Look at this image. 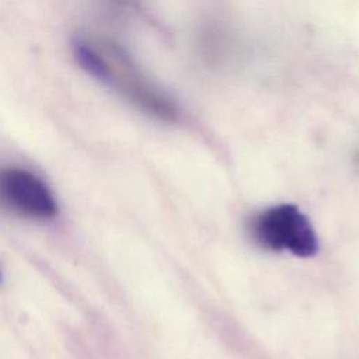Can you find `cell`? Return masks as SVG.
I'll list each match as a JSON object with an SVG mask.
<instances>
[{
  "instance_id": "4",
  "label": "cell",
  "mask_w": 359,
  "mask_h": 359,
  "mask_svg": "<svg viewBox=\"0 0 359 359\" xmlns=\"http://www.w3.org/2000/svg\"><path fill=\"white\" fill-rule=\"evenodd\" d=\"M0 280H1V276H0Z\"/></svg>"
},
{
  "instance_id": "2",
  "label": "cell",
  "mask_w": 359,
  "mask_h": 359,
  "mask_svg": "<svg viewBox=\"0 0 359 359\" xmlns=\"http://www.w3.org/2000/svg\"><path fill=\"white\" fill-rule=\"evenodd\" d=\"M248 230L265 250L286 251L294 257L309 258L318 251V237L309 217L292 203H280L257 213Z\"/></svg>"
},
{
  "instance_id": "1",
  "label": "cell",
  "mask_w": 359,
  "mask_h": 359,
  "mask_svg": "<svg viewBox=\"0 0 359 359\" xmlns=\"http://www.w3.org/2000/svg\"><path fill=\"white\" fill-rule=\"evenodd\" d=\"M72 46L74 59L88 76L122 94L136 108L161 121L178 118L172 100L142 74L121 46L86 36H77Z\"/></svg>"
},
{
  "instance_id": "3",
  "label": "cell",
  "mask_w": 359,
  "mask_h": 359,
  "mask_svg": "<svg viewBox=\"0 0 359 359\" xmlns=\"http://www.w3.org/2000/svg\"><path fill=\"white\" fill-rule=\"evenodd\" d=\"M0 209L21 219L43 222L57 215L59 205L38 174L20 165H1Z\"/></svg>"
}]
</instances>
